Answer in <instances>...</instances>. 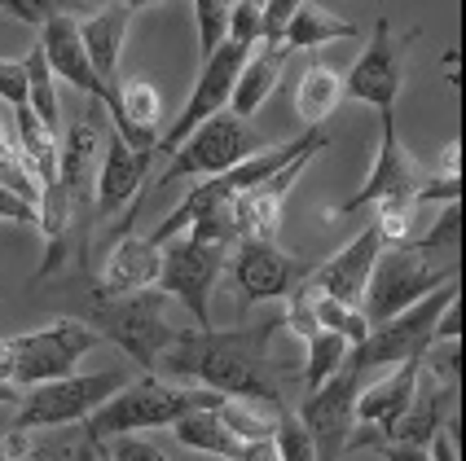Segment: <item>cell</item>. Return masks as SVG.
I'll return each instance as SVG.
<instances>
[{"label": "cell", "mask_w": 466, "mask_h": 461, "mask_svg": "<svg viewBox=\"0 0 466 461\" xmlns=\"http://www.w3.org/2000/svg\"><path fill=\"white\" fill-rule=\"evenodd\" d=\"M273 330H282V321L268 326H233V330H185L177 334V343L158 356V365L181 378V383H198L216 391V396H242V400H259V405H282V378L268 360V338Z\"/></svg>", "instance_id": "6da1fadb"}, {"label": "cell", "mask_w": 466, "mask_h": 461, "mask_svg": "<svg viewBox=\"0 0 466 461\" xmlns=\"http://www.w3.org/2000/svg\"><path fill=\"white\" fill-rule=\"evenodd\" d=\"M220 396L208 386H167L155 374H141L137 383H124L102 409L84 417V436L88 439H110L128 436V431H155V426H172L181 413L216 405Z\"/></svg>", "instance_id": "7a4b0ae2"}, {"label": "cell", "mask_w": 466, "mask_h": 461, "mask_svg": "<svg viewBox=\"0 0 466 461\" xmlns=\"http://www.w3.org/2000/svg\"><path fill=\"white\" fill-rule=\"evenodd\" d=\"M97 343H102V334L93 330L88 321L57 316L45 330H26V334H14V338H0V378L14 383L18 391L53 383V378H66V374H76V365L88 356Z\"/></svg>", "instance_id": "3957f363"}, {"label": "cell", "mask_w": 466, "mask_h": 461, "mask_svg": "<svg viewBox=\"0 0 466 461\" xmlns=\"http://www.w3.org/2000/svg\"><path fill=\"white\" fill-rule=\"evenodd\" d=\"M167 307V295L158 286H146V290H132V295H115V299H93L88 307V326L110 338L132 365H141L146 374L158 369V356L177 343L181 326H172L163 316Z\"/></svg>", "instance_id": "277c9868"}, {"label": "cell", "mask_w": 466, "mask_h": 461, "mask_svg": "<svg viewBox=\"0 0 466 461\" xmlns=\"http://www.w3.org/2000/svg\"><path fill=\"white\" fill-rule=\"evenodd\" d=\"M453 295H462V282L458 277H449L444 286H436L431 295H422L418 304H410L405 312H396L388 321H379V326H370L361 343H352V352H348V369H391V365H400V360H414V356H427L436 343H431V330H436V316L444 312V304L453 299Z\"/></svg>", "instance_id": "5b68a950"}, {"label": "cell", "mask_w": 466, "mask_h": 461, "mask_svg": "<svg viewBox=\"0 0 466 461\" xmlns=\"http://www.w3.org/2000/svg\"><path fill=\"white\" fill-rule=\"evenodd\" d=\"M449 277H458V264H431L414 242L383 246L374 268H370V282L361 290V316L370 326H379L396 312H405L410 304H418L422 295H431Z\"/></svg>", "instance_id": "8992f818"}, {"label": "cell", "mask_w": 466, "mask_h": 461, "mask_svg": "<svg viewBox=\"0 0 466 461\" xmlns=\"http://www.w3.org/2000/svg\"><path fill=\"white\" fill-rule=\"evenodd\" d=\"M128 383V369H97V374H66L53 383L26 386L23 400L14 405V426L18 431H45V426H71L84 422L93 409Z\"/></svg>", "instance_id": "52a82bcc"}, {"label": "cell", "mask_w": 466, "mask_h": 461, "mask_svg": "<svg viewBox=\"0 0 466 461\" xmlns=\"http://www.w3.org/2000/svg\"><path fill=\"white\" fill-rule=\"evenodd\" d=\"M259 145H268V141L242 115L216 110L211 119H203L172 150V163L158 176V185H172V180H185V176H220V172H229L233 163H242L247 154H256Z\"/></svg>", "instance_id": "ba28073f"}, {"label": "cell", "mask_w": 466, "mask_h": 461, "mask_svg": "<svg viewBox=\"0 0 466 461\" xmlns=\"http://www.w3.org/2000/svg\"><path fill=\"white\" fill-rule=\"evenodd\" d=\"M225 246L194 242V237H172L158 246V277L155 286L167 299H181L185 312L194 316L198 330H211V290L225 273Z\"/></svg>", "instance_id": "9c48e42d"}, {"label": "cell", "mask_w": 466, "mask_h": 461, "mask_svg": "<svg viewBox=\"0 0 466 461\" xmlns=\"http://www.w3.org/2000/svg\"><path fill=\"white\" fill-rule=\"evenodd\" d=\"M225 268H229V282L238 290V307L242 312L256 304L286 299L295 286L309 277V264L286 256L278 242H256V237L233 242V256H225Z\"/></svg>", "instance_id": "30bf717a"}, {"label": "cell", "mask_w": 466, "mask_h": 461, "mask_svg": "<svg viewBox=\"0 0 466 461\" xmlns=\"http://www.w3.org/2000/svg\"><path fill=\"white\" fill-rule=\"evenodd\" d=\"M379 119H383V132H379V154H374V163H370V176H365V185L352 198H343L339 206L326 211L330 220L352 215V211H365V206H379V203H405V198H414L422 176H427V167L405 150V141H400V132H396V119H391V115H379Z\"/></svg>", "instance_id": "8fae6325"}, {"label": "cell", "mask_w": 466, "mask_h": 461, "mask_svg": "<svg viewBox=\"0 0 466 461\" xmlns=\"http://www.w3.org/2000/svg\"><path fill=\"white\" fill-rule=\"evenodd\" d=\"M357 386H361V374L343 365L335 378L312 386L309 400L295 413V417L304 422V431L312 436L317 461H343V453H348V439L357 436V417H352Z\"/></svg>", "instance_id": "7c38bea8"}, {"label": "cell", "mask_w": 466, "mask_h": 461, "mask_svg": "<svg viewBox=\"0 0 466 461\" xmlns=\"http://www.w3.org/2000/svg\"><path fill=\"white\" fill-rule=\"evenodd\" d=\"M400 88H405V45L396 40L391 18H379L370 45H365L361 57L352 62V71L343 75V97L370 105V110H379V115H391Z\"/></svg>", "instance_id": "4fadbf2b"}, {"label": "cell", "mask_w": 466, "mask_h": 461, "mask_svg": "<svg viewBox=\"0 0 466 461\" xmlns=\"http://www.w3.org/2000/svg\"><path fill=\"white\" fill-rule=\"evenodd\" d=\"M247 53L251 49H242V45H233V40H220V45L203 57L198 79H194V88H189V97H185L177 124L158 136L155 150L172 154L189 132L203 124V119H211L216 110H225V105H229V88H233V79H238V71H242V62H247Z\"/></svg>", "instance_id": "5bb4252c"}, {"label": "cell", "mask_w": 466, "mask_h": 461, "mask_svg": "<svg viewBox=\"0 0 466 461\" xmlns=\"http://www.w3.org/2000/svg\"><path fill=\"white\" fill-rule=\"evenodd\" d=\"M40 49H45V62H49V71L57 75V84H71L79 97L97 102L110 115V124L119 119V93H110L102 79H97V71H93V62L84 53V40H79L76 14L49 18V23L40 26Z\"/></svg>", "instance_id": "9a60e30c"}, {"label": "cell", "mask_w": 466, "mask_h": 461, "mask_svg": "<svg viewBox=\"0 0 466 461\" xmlns=\"http://www.w3.org/2000/svg\"><path fill=\"white\" fill-rule=\"evenodd\" d=\"M321 150H304L299 158H290L282 172H273L268 180H259L251 189H242L233 198V225H238V242L242 237H256V242H278L282 233V211H286V198L295 189L299 172H309V163L317 158Z\"/></svg>", "instance_id": "2e32d148"}, {"label": "cell", "mask_w": 466, "mask_h": 461, "mask_svg": "<svg viewBox=\"0 0 466 461\" xmlns=\"http://www.w3.org/2000/svg\"><path fill=\"white\" fill-rule=\"evenodd\" d=\"M422 360L427 356L400 360V365H391L379 383H370L365 391H357V405H352L357 431H365V436H388L391 426L400 422V413L410 409V400H414Z\"/></svg>", "instance_id": "e0dca14e"}, {"label": "cell", "mask_w": 466, "mask_h": 461, "mask_svg": "<svg viewBox=\"0 0 466 461\" xmlns=\"http://www.w3.org/2000/svg\"><path fill=\"white\" fill-rule=\"evenodd\" d=\"M383 251V237L374 225H365L343 251L326 259V264H317L309 268V282L321 290V295H330V299H343V304H357L361 307V290L370 282V268H374V259Z\"/></svg>", "instance_id": "ac0fdd59"}, {"label": "cell", "mask_w": 466, "mask_h": 461, "mask_svg": "<svg viewBox=\"0 0 466 461\" xmlns=\"http://www.w3.org/2000/svg\"><path fill=\"white\" fill-rule=\"evenodd\" d=\"M146 167H150V154L132 150L119 132L110 128L102 145V158H97V176H93V198L106 215L110 211H124L128 203L141 198V180H146Z\"/></svg>", "instance_id": "d6986e66"}, {"label": "cell", "mask_w": 466, "mask_h": 461, "mask_svg": "<svg viewBox=\"0 0 466 461\" xmlns=\"http://www.w3.org/2000/svg\"><path fill=\"white\" fill-rule=\"evenodd\" d=\"M76 26L97 79L110 93H119V57H124V40H128V26H132V9L115 0V5H102V9L76 18Z\"/></svg>", "instance_id": "ffe728a7"}, {"label": "cell", "mask_w": 466, "mask_h": 461, "mask_svg": "<svg viewBox=\"0 0 466 461\" xmlns=\"http://www.w3.org/2000/svg\"><path fill=\"white\" fill-rule=\"evenodd\" d=\"M102 145H106V132L97 128V115H79L71 128L57 132V185L66 189L71 203H79L93 189Z\"/></svg>", "instance_id": "44dd1931"}, {"label": "cell", "mask_w": 466, "mask_h": 461, "mask_svg": "<svg viewBox=\"0 0 466 461\" xmlns=\"http://www.w3.org/2000/svg\"><path fill=\"white\" fill-rule=\"evenodd\" d=\"M158 277V246L150 237H119L110 246L102 264V282H97V299H115V295H132L146 290Z\"/></svg>", "instance_id": "7402d4cb"}, {"label": "cell", "mask_w": 466, "mask_h": 461, "mask_svg": "<svg viewBox=\"0 0 466 461\" xmlns=\"http://www.w3.org/2000/svg\"><path fill=\"white\" fill-rule=\"evenodd\" d=\"M444 422H449V386H444L441 374H431L427 360H422L410 409L400 413V422L391 426L388 436H379V439H405V444H422V448H427Z\"/></svg>", "instance_id": "603a6c76"}, {"label": "cell", "mask_w": 466, "mask_h": 461, "mask_svg": "<svg viewBox=\"0 0 466 461\" xmlns=\"http://www.w3.org/2000/svg\"><path fill=\"white\" fill-rule=\"evenodd\" d=\"M158 119H163V97H158L155 84H150L146 75L119 79V119H115L110 128L119 132L132 150L155 154Z\"/></svg>", "instance_id": "cb8c5ba5"}, {"label": "cell", "mask_w": 466, "mask_h": 461, "mask_svg": "<svg viewBox=\"0 0 466 461\" xmlns=\"http://www.w3.org/2000/svg\"><path fill=\"white\" fill-rule=\"evenodd\" d=\"M282 57L286 53L278 49V45H264V53H247V62H242V71H238V79H233V88H229V105H225V110L251 119L259 105L268 102V93L278 88Z\"/></svg>", "instance_id": "d4e9b609"}, {"label": "cell", "mask_w": 466, "mask_h": 461, "mask_svg": "<svg viewBox=\"0 0 466 461\" xmlns=\"http://www.w3.org/2000/svg\"><path fill=\"white\" fill-rule=\"evenodd\" d=\"M343 35H357V26L343 23L339 14H330L326 5L317 0H304L290 18H286L282 35H278V49L282 53H299V49H321L330 40H343Z\"/></svg>", "instance_id": "484cf974"}, {"label": "cell", "mask_w": 466, "mask_h": 461, "mask_svg": "<svg viewBox=\"0 0 466 461\" xmlns=\"http://www.w3.org/2000/svg\"><path fill=\"white\" fill-rule=\"evenodd\" d=\"M172 436H177L181 448H194V453H208V457H220V461H229L233 453L242 448V439L225 426V417L216 413V405L181 413V417L172 422Z\"/></svg>", "instance_id": "4316f807"}, {"label": "cell", "mask_w": 466, "mask_h": 461, "mask_svg": "<svg viewBox=\"0 0 466 461\" xmlns=\"http://www.w3.org/2000/svg\"><path fill=\"white\" fill-rule=\"evenodd\" d=\"M339 102H343V75L335 66H326V62L304 66V75L295 84V110H299L304 128H321L335 115Z\"/></svg>", "instance_id": "83f0119b"}, {"label": "cell", "mask_w": 466, "mask_h": 461, "mask_svg": "<svg viewBox=\"0 0 466 461\" xmlns=\"http://www.w3.org/2000/svg\"><path fill=\"white\" fill-rule=\"evenodd\" d=\"M26 66V110L45 124V128L62 132V110H57V75L49 71V62H45V49H40V40L31 45V53L23 57Z\"/></svg>", "instance_id": "f1b7e54d"}, {"label": "cell", "mask_w": 466, "mask_h": 461, "mask_svg": "<svg viewBox=\"0 0 466 461\" xmlns=\"http://www.w3.org/2000/svg\"><path fill=\"white\" fill-rule=\"evenodd\" d=\"M348 352H352V343L335 330H317L304 338V386H321L326 378H335L339 369L348 365Z\"/></svg>", "instance_id": "f546056e"}, {"label": "cell", "mask_w": 466, "mask_h": 461, "mask_svg": "<svg viewBox=\"0 0 466 461\" xmlns=\"http://www.w3.org/2000/svg\"><path fill=\"white\" fill-rule=\"evenodd\" d=\"M216 413L225 417V426H229L238 439H268L282 409L259 405V400H242V396H220V400H216Z\"/></svg>", "instance_id": "4dcf8cb0"}, {"label": "cell", "mask_w": 466, "mask_h": 461, "mask_svg": "<svg viewBox=\"0 0 466 461\" xmlns=\"http://www.w3.org/2000/svg\"><path fill=\"white\" fill-rule=\"evenodd\" d=\"M414 246L431 259V264L441 256H458V251H462V203H444L441 215H436V225H427V233L414 237Z\"/></svg>", "instance_id": "1f68e13d"}, {"label": "cell", "mask_w": 466, "mask_h": 461, "mask_svg": "<svg viewBox=\"0 0 466 461\" xmlns=\"http://www.w3.org/2000/svg\"><path fill=\"white\" fill-rule=\"evenodd\" d=\"M379 237H383V246H405V242H414L418 237V225H422V206L414 198H405V203H379L374 211V220H370Z\"/></svg>", "instance_id": "d6a6232c"}, {"label": "cell", "mask_w": 466, "mask_h": 461, "mask_svg": "<svg viewBox=\"0 0 466 461\" xmlns=\"http://www.w3.org/2000/svg\"><path fill=\"white\" fill-rule=\"evenodd\" d=\"M317 290V286H312ZM312 312H317V326L321 330H335L343 334L348 343H361L365 334H370V321L361 316V307L357 304H343V299H330V295H312Z\"/></svg>", "instance_id": "836d02e7"}, {"label": "cell", "mask_w": 466, "mask_h": 461, "mask_svg": "<svg viewBox=\"0 0 466 461\" xmlns=\"http://www.w3.org/2000/svg\"><path fill=\"white\" fill-rule=\"evenodd\" d=\"M273 448H278V461H317L312 436L304 431V422L286 409L278 413V426H273Z\"/></svg>", "instance_id": "e575fe53"}, {"label": "cell", "mask_w": 466, "mask_h": 461, "mask_svg": "<svg viewBox=\"0 0 466 461\" xmlns=\"http://www.w3.org/2000/svg\"><path fill=\"white\" fill-rule=\"evenodd\" d=\"M233 0H194V26H198V57H208L220 40H225V23H229Z\"/></svg>", "instance_id": "d590c367"}, {"label": "cell", "mask_w": 466, "mask_h": 461, "mask_svg": "<svg viewBox=\"0 0 466 461\" xmlns=\"http://www.w3.org/2000/svg\"><path fill=\"white\" fill-rule=\"evenodd\" d=\"M106 461H172L158 444L146 439V431H128V436H110V439H97Z\"/></svg>", "instance_id": "8d00e7d4"}, {"label": "cell", "mask_w": 466, "mask_h": 461, "mask_svg": "<svg viewBox=\"0 0 466 461\" xmlns=\"http://www.w3.org/2000/svg\"><path fill=\"white\" fill-rule=\"evenodd\" d=\"M225 40L242 45V49H256L259 40H264V14H259V5H251V0H233L229 23H225Z\"/></svg>", "instance_id": "74e56055"}, {"label": "cell", "mask_w": 466, "mask_h": 461, "mask_svg": "<svg viewBox=\"0 0 466 461\" xmlns=\"http://www.w3.org/2000/svg\"><path fill=\"white\" fill-rule=\"evenodd\" d=\"M348 448H374L383 461H431L422 444H405V439H379V436H352Z\"/></svg>", "instance_id": "f35d334b"}, {"label": "cell", "mask_w": 466, "mask_h": 461, "mask_svg": "<svg viewBox=\"0 0 466 461\" xmlns=\"http://www.w3.org/2000/svg\"><path fill=\"white\" fill-rule=\"evenodd\" d=\"M0 102L9 105H26V66L14 57H0Z\"/></svg>", "instance_id": "ab89813d"}, {"label": "cell", "mask_w": 466, "mask_h": 461, "mask_svg": "<svg viewBox=\"0 0 466 461\" xmlns=\"http://www.w3.org/2000/svg\"><path fill=\"white\" fill-rule=\"evenodd\" d=\"M0 220H5V225H26V229H35L40 211H35V203H31V198L14 194L9 185H0Z\"/></svg>", "instance_id": "60d3db41"}, {"label": "cell", "mask_w": 466, "mask_h": 461, "mask_svg": "<svg viewBox=\"0 0 466 461\" xmlns=\"http://www.w3.org/2000/svg\"><path fill=\"white\" fill-rule=\"evenodd\" d=\"M304 0H264V40L259 45H278V35H282V26H286V18L299 9Z\"/></svg>", "instance_id": "b9f144b4"}, {"label": "cell", "mask_w": 466, "mask_h": 461, "mask_svg": "<svg viewBox=\"0 0 466 461\" xmlns=\"http://www.w3.org/2000/svg\"><path fill=\"white\" fill-rule=\"evenodd\" d=\"M462 338V295H453L444 312L436 316V330H431V343H458Z\"/></svg>", "instance_id": "7bdbcfd3"}, {"label": "cell", "mask_w": 466, "mask_h": 461, "mask_svg": "<svg viewBox=\"0 0 466 461\" xmlns=\"http://www.w3.org/2000/svg\"><path fill=\"white\" fill-rule=\"evenodd\" d=\"M427 453H431V461H462L458 457V439H453V422H444L441 431L431 436Z\"/></svg>", "instance_id": "ee69618b"}, {"label": "cell", "mask_w": 466, "mask_h": 461, "mask_svg": "<svg viewBox=\"0 0 466 461\" xmlns=\"http://www.w3.org/2000/svg\"><path fill=\"white\" fill-rule=\"evenodd\" d=\"M31 457V431H9V436H0V461H23Z\"/></svg>", "instance_id": "f6af8a7d"}, {"label": "cell", "mask_w": 466, "mask_h": 461, "mask_svg": "<svg viewBox=\"0 0 466 461\" xmlns=\"http://www.w3.org/2000/svg\"><path fill=\"white\" fill-rule=\"evenodd\" d=\"M229 461H278L273 436H268V439H242V448H238Z\"/></svg>", "instance_id": "bcb514c9"}, {"label": "cell", "mask_w": 466, "mask_h": 461, "mask_svg": "<svg viewBox=\"0 0 466 461\" xmlns=\"http://www.w3.org/2000/svg\"><path fill=\"white\" fill-rule=\"evenodd\" d=\"M71 461H102V448H97V439L84 436V444H79L76 453H71Z\"/></svg>", "instance_id": "7dc6e473"}, {"label": "cell", "mask_w": 466, "mask_h": 461, "mask_svg": "<svg viewBox=\"0 0 466 461\" xmlns=\"http://www.w3.org/2000/svg\"><path fill=\"white\" fill-rule=\"evenodd\" d=\"M18 400H23V391H18L14 383H5V378H0V405H18Z\"/></svg>", "instance_id": "c3c4849f"}, {"label": "cell", "mask_w": 466, "mask_h": 461, "mask_svg": "<svg viewBox=\"0 0 466 461\" xmlns=\"http://www.w3.org/2000/svg\"><path fill=\"white\" fill-rule=\"evenodd\" d=\"M119 5H128V9H150V5H167V0H119Z\"/></svg>", "instance_id": "681fc988"}, {"label": "cell", "mask_w": 466, "mask_h": 461, "mask_svg": "<svg viewBox=\"0 0 466 461\" xmlns=\"http://www.w3.org/2000/svg\"><path fill=\"white\" fill-rule=\"evenodd\" d=\"M23 461H49V457H45V453H31V457H23Z\"/></svg>", "instance_id": "f907efd6"}, {"label": "cell", "mask_w": 466, "mask_h": 461, "mask_svg": "<svg viewBox=\"0 0 466 461\" xmlns=\"http://www.w3.org/2000/svg\"><path fill=\"white\" fill-rule=\"evenodd\" d=\"M251 5H259V9H264V0H251Z\"/></svg>", "instance_id": "816d5d0a"}, {"label": "cell", "mask_w": 466, "mask_h": 461, "mask_svg": "<svg viewBox=\"0 0 466 461\" xmlns=\"http://www.w3.org/2000/svg\"><path fill=\"white\" fill-rule=\"evenodd\" d=\"M102 461H106V457H102Z\"/></svg>", "instance_id": "f5cc1de1"}]
</instances>
